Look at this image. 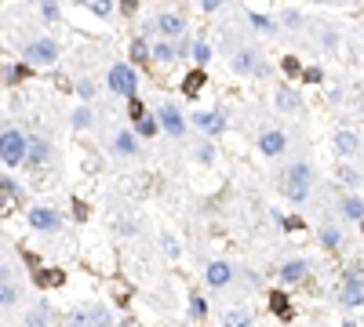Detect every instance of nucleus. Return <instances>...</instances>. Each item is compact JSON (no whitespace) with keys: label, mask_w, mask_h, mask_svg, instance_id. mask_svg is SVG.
<instances>
[{"label":"nucleus","mask_w":364,"mask_h":327,"mask_svg":"<svg viewBox=\"0 0 364 327\" xmlns=\"http://www.w3.org/2000/svg\"><path fill=\"white\" fill-rule=\"evenodd\" d=\"M277 186H280V196L292 207H303L310 200V189H313V168L306 160H295V164H288V168L280 171V182Z\"/></svg>","instance_id":"nucleus-1"},{"label":"nucleus","mask_w":364,"mask_h":327,"mask_svg":"<svg viewBox=\"0 0 364 327\" xmlns=\"http://www.w3.org/2000/svg\"><path fill=\"white\" fill-rule=\"evenodd\" d=\"M22 62L29 65V70H55L58 58H62V47L55 37H33L22 44Z\"/></svg>","instance_id":"nucleus-2"},{"label":"nucleus","mask_w":364,"mask_h":327,"mask_svg":"<svg viewBox=\"0 0 364 327\" xmlns=\"http://www.w3.org/2000/svg\"><path fill=\"white\" fill-rule=\"evenodd\" d=\"M26 160V131L22 127H0V164H4L8 171H19Z\"/></svg>","instance_id":"nucleus-3"},{"label":"nucleus","mask_w":364,"mask_h":327,"mask_svg":"<svg viewBox=\"0 0 364 327\" xmlns=\"http://www.w3.org/2000/svg\"><path fill=\"white\" fill-rule=\"evenodd\" d=\"M106 88L120 95V98H135L139 95V73H135V65L132 62H113L109 65V73H106Z\"/></svg>","instance_id":"nucleus-4"},{"label":"nucleus","mask_w":364,"mask_h":327,"mask_svg":"<svg viewBox=\"0 0 364 327\" xmlns=\"http://www.w3.org/2000/svg\"><path fill=\"white\" fill-rule=\"evenodd\" d=\"M153 117H157V127H161L168 138H175V142H179V138H186L189 120H186V113H182L175 102H161V106H157V113H153Z\"/></svg>","instance_id":"nucleus-5"},{"label":"nucleus","mask_w":364,"mask_h":327,"mask_svg":"<svg viewBox=\"0 0 364 327\" xmlns=\"http://www.w3.org/2000/svg\"><path fill=\"white\" fill-rule=\"evenodd\" d=\"M26 222L33 233H44V237H55L58 229H62V215L52 207V204H33V207H26Z\"/></svg>","instance_id":"nucleus-6"},{"label":"nucleus","mask_w":364,"mask_h":327,"mask_svg":"<svg viewBox=\"0 0 364 327\" xmlns=\"http://www.w3.org/2000/svg\"><path fill=\"white\" fill-rule=\"evenodd\" d=\"M335 302L346 305V309H361V305H364V276H361V269H350V273H346L342 287L335 291Z\"/></svg>","instance_id":"nucleus-7"},{"label":"nucleus","mask_w":364,"mask_h":327,"mask_svg":"<svg viewBox=\"0 0 364 327\" xmlns=\"http://www.w3.org/2000/svg\"><path fill=\"white\" fill-rule=\"evenodd\" d=\"M230 65H233V70L241 73V77H266V73H270L255 47H237L233 58H230Z\"/></svg>","instance_id":"nucleus-8"},{"label":"nucleus","mask_w":364,"mask_h":327,"mask_svg":"<svg viewBox=\"0 0 364 327\" xmlns=\"http://www.w3.org/2000/svg\"><path fill=\"white\" fill-rule=\"evenodd\" d=\"M47 160H52V142L40 138V135H26V160H22V168L26 171H44Z\"/></svg>","instance_id":"nucleus-9"},{"label":"nucleus","mask_w":364,"mask_h":327,"mask_svg":"<svg viewBox=\"0 0 364 327\" xmlns=\"http://www.w3.org/2000/svg\"><path fill=\"white\" fill-rule=\"evenodd\" d=\"M186 19L179 11H157V19L146 26V29H157L161 33V40H179V37H186Z\"/></svg>","instance_id":"nucleus-10"},{"label":"nucleus","mask_w":364,"mask_h":327,"mask_svg":"<svg viewBox=\"0 0 364 327\" xmlns=\"http://www.w3.org/2000/svg\"><path fill=\"white\" fill-rule=\"evenodd\" d=\"M189 124H197L200 131H208L212 138H219L226 131V113L223 109H197V113H189Z\"/></svg>","instance_id":"nucleus-11"},{"label":"nucleus","mask_w":364,"mask_h":327,"mask_svg":"<svg viewBox=\"0 0 364 327\" xmlns=\"http://www.w3.org/2000/svg\"><path fill=\"white\" fill-rule=\"evenodd\" d=\"M259 153L270 157V160L284 157V153H288V135H284L280 127H266L262 135H259Z\"/></svg>","instance_id":"nucleus-12"},{"label":"nucleus","mask_w":364,"mask_h":327,"mask_svg":"<svg viewBox=\"0 0 364 327\" xmlns=\"http://www.w3.org/2000/svg\"><path fill=\"white\" fill-rule=\"evenodd\" d=\"M204 284H208V287H215V291L230 287V284H233V266H230L226 258H215V262H208V269H204Z\"/></svg>","instance_id":"nucleus-13"},{"label":"nucleus","mask_w":364,"mask_h":327,"mask_svg":"<svg viewBox=\"0 0 364 327\" xmlns=\"http://www.w3.org/2000/svg\"><path fill=\"white\" fill-rule=\"evenodd\" d=\"M306 273H310V258H288V262L277 269V280H280L284 287H292V284H303Z\"/></svg>","instance_id":"nucleus-14"},{"label":"nucleus","mask_w":364,"mask_h":327,"mask_svg":"<svg viewBox=\"0 0 364 327\" xmlns=\"http://www.w3.org/2000/svg\"><path fill=\"white\" fill-rule=\"evenodd\" d=\"M274 106H277V113H303V95H299L295 88H288V84H277L274 88Z\"/></svg>","instance_id":"nucleus-15"},{"label":"nucleus","mask_w":364,"mask_h":327,"mask_svg":"<svg viewBox=\"0 0 364 327\" xmlns=\"http://www.w3.org/2000/svg\"><path fill=\"white\" fill-rule=\"evenodd\" d=\"M109 150H113L117 157H139L142 145H139L132 127H120V131H113V138H109Z\"/></svg>","instance_id":"nucleus-16"},{"label":"nucleus","mask_w":364,"mask_h":327,"mask_svg":"<svg viewBox=\"0 0 364 327\" xmlns=\"http://www.w3.org/2000/svg\"><path fill=\"white\" fill-rule=\"evenodd\" d=\"M55 320V309L47 298H37L33 305H29V317H26V327H52Z\"/></svg>","instance_id":"nucleus-17"},{"label":"nucleus","mask_w":364,"mask_h":327,"mask_svg":"<svg viewBox=\"0 0 364 327\" xmlns=\"http://www.w3.org/2000/svg\"><path fill=\"white\" fill-rule=\"evenodd\" d=\"M331 150H335V157H357L361 153V138L354 135V131H335Z\"/></svg>","instance_id":"nucleus-18"},{"label":"nucleus","mask_w":364,"mask_h":327,"mask_svg":"<svg viewBox=\"0 0 364 327\" xmlns=\"http://www.w3.org/2000/svg\"><path fill=\"white\" fill-rule=\"evenodd\" d=\"M270 309L277 313V320H280V324H292V320H295L292 302H288V291H284V287H274V291H270Z\"/></svg>","instance_id":"nucleus-19"},{"label":"nucleus","mask_w":364,"mask_h":327,"mask_svg":"<svg viewBox=\"0 0 364 327\" xmlns=\"http://www.w3.org/2000/svg\"><path fill=\"white\" fill-rule=\"evenodd\" d=\"M339 215L350 218V222H361L364 218V196L361 193H346L339 200Z\"/></svg>","instance_id":"nucleus-20"},{"label":"nucleus","mask_w":364,"mask_h":327,"mask_svg":"<svg viewBox=\"0 0 364 327\" xmlns=\"http://www.w3.org/2000/svg\"><path fill=\"white\" fill-rule=\"evenodd\" d=\"M22 200H26L22 186L11 175H0V204H22Z\"/></svg>","instance_id":"nucleus-21"},{"label":"nucleus","mask_w":364,"mask_h":327,"mask_svg":"<svg viewBox=\"0 0 364 327\" xmlns=\"http://www.w3.org/2000/svg\"><path fill=\"white\" fill-rule=\"evenodd\" d=\"M22 302V284L19 280H0V309H15Z\"/></svg>","instance_id":"nucleus-22"},{"label":"nucleus","mask_w":364,"mask_h":327,"mask_svg":"<svg viewBox=\"0 0 364 327\" xmlns=\"http://www.w3.org/2000/svg\"><path fill=\"white\" fill-rule=\"evenodd\" d=\"M317 237H321V248H324V251H339V248H342V240H346L339 225H321V229H317Z\"/></svg>","instance_id":"nucleus-23"},{"label":"nucleus","mask_w":364,"mask_h":327,"mask_svg":"<svg viewBox=\"0 0 364 327\" xmlns=\"http://www.w3.org/2000/svg\"><path fill=\"white\" fill-rule=\"evenodd\" d=\"M70 124H73V131H88V127H95V109L91 106H73V113H70Z\"/></svg>","instance_id":"nucleus-24"},{"label":"nucleus","mask_w":364,"mask_h":327,"mask_svg":"<svg viewBox=\"0 0 364 327\" xmlns=\"http://www.w3.org/2000/svg\"><path fill=\"white\" fill-rule=\"evenodd\" d=\"M150 58L161 62V65H171V62H175V44H171V40H157V44H150Z\"/></svg>","instance_id":"nucleus-25"},{"label":"nucleus","mask_w":364,"mask_h":327,"mask_svg":"<svg viewBox=\"0 0 364 327\" xmlns=\"http://www.w3.org/2000/svg\"><path fill=\"white\" fill-rule=\"evenodd\" d=\"M204 84H208V73H204V70H189L186 80H182V95H186V98H197V91H200Z\"/></svg>","instance_id":"nucleus-26"},{"label":"nucleus","mask_w":364,"mask_h":327,"mask_svg":"<svg viewBox=\"0 0 364 327\" xmlns=\"http://www.w3.org/2000/svg\"><path fill=\"white\" fill-rule=\"evenodd\" d=\"M26 77H29V65H26V62H15V65L8 62L4 70H0V80H4L8 88H15V84H19V80H26Z\"/></svg>","instance_id":"nucleus-27"},{"label":"nucleus","mask_w":364,"mask_h":327,"mask_svg":"<svg viewBox=\"0 0 364 327\" xmlns=\"http://www.w3.org/2000/svg\"><path fill=\"white\" fill-rule=\"evenodd\" d=\"M132 131H135V138L142 142V138H157L161 135V127H157V117L153 113H146V117H142L139 124H132Z\"/></svg>","instance_id":"nucleus-28"},{"label":"nucleus","mask_w":364,"mask_h":327,"mask_svg":"<svg viewBox=\"0 0 364 327\" xmlns=\"http://www.w3.org/2000/svg\"><path fill=\"white\" fill-rule=\"evenodd\" d=\"M33 280L40 287H62V284H66V273H62V269H33Z\"/></svg>","instance_id":"nucleus-29"},{"label":"nucleus","mask_w":364,"mask_h":327,"mask_svg":"<svg viewBox=\"0 0 364 327\" xmlns=\"http://www.w3.org/2000/svg\"><path fill=\"white\" fill-rule=\"evenodd\" d=\"M189 55H193L197 70H204V65L212 62V44L208 40H193V44H189Z\"/></svg>","instance_id":"nucleus-30"},{"label":"nucleus","mask_w":364,"mask_h":327,"mask_svg":"<svg viewBox=\"0 0 364 327\" xmlns=\"http://www.w3.org/2000/svg\"><path fill=\"white\" fill-rule=\"evenodd\" d=\"M251 309H230V313L223 317V327H251Z\"/></svg>","instance_id":"nucleus-31"},{"label":"nucleus","mask_w":364,"mask_h":327,"mask_svg":"<svg viewBox=\"0 0 364 327\" xmlns=\"http://www.w3.org/2000/svg\"><path fill=\"white\" fill-rule=\"evenodd\" d=\"M88 327H113L106 305H88Z\"/></svg>","instance_id":"nucleus-32"},{"label":"nucleus","mask_w":364,"mask_h":327,"mask_svg":"<svg viewBox=\"0 0 364 327\" xmlns=\"http://www.w3.org/2000/svg\"><path fill=\"white\" fill-rule=\"evenodd\" d=\"M248 22L255 33H277V22L270 19V15H259V11H248Z\"/></svg>","instance_id":"nucleus-33"},{"label":"nucleus","mask_w":364,"mask_h":327,"mask_svg":"<svg viewBox=\"0 0 364 327\" xmlns=\"http://www.w3.org/2000/svg\"><path fill=\"white\" fill-rule=\"evenodd\" d=\"M37 11H40V19H44L47 26H55V22L62 19V11H58V4H55V0H40V4H37Z\"/></svg>","instance_id":"nucleus-34"},{"label":"nucleus","mask_w":364,"mask_h":327,"mask_svg":"<svg viewBox=\"0 0 364 327\" xmlns=\"http://www.w3.org/2000/svg\"><path fill=\"white\" fill-rule=\"evenodd\" d=\"M128 55H132V65L150 62V44L142 40V37H135V40H132V47H128Z\"/></svg>","instance_id":"nucleus-35"},{"label":"nucleus","mask_w":364,"mask_h":327,"mask_svg":"<svg viewBox=\"0 0 364 327\" xmlns=\"http://www.w3.org/2000/svg\"><path fill=\"white\" fill-rule=\"evenodd\" d=\"M73 88H77V95H81V98H84V106L91 102V98H95V95H99V88H95V80H88V77H81V80H77V84H73Z\"/></svg>","instance_id":"nucleus-36"},{"label":"nucleus","mask_w":364,"mask_h":327,"mask_svg":"<svg viewBox=\"0 0 364 327\" xmlns=\"http://www.w3.org/2000/svg\"><path fill=\"white\" fill-rule=\"evenodd\" d=\"M88 8L99 15V19H109V15H113V8H117V0H88Z\"/></svg>","instance_id":"nucleus-37"},{"label":"nucleus","mask_w":364,"mask_h":327,"mask_svg":"<svg viewBox=\"0 0 364 327\" xmlns=\"http://www.w3.org/2000/svg\"><path fill=\"white\" fill-rule=\"evenodd\" d=\"M189 317H193V320H204V317H208V305H204V298H200L197 291L189 294Z\"/></svg>","instance_id":"nucleus-38"},{"label":"nucleus","mask_w":364,"mask_h":327,"mask_svg":"<svg viewBox=\"0 0 364 327\" xmlns=\"http://www.w3.org/2000/svg\"><path fill=\"white\" fill-rule=\"evenodd\" d=\"M66 324H70V327H88V305L70 309V313H66Z\"/></svg>","instance_id":"nucleus-39"},{"label":"nucleus","mask_w":364,"mask_h":327,"mask_svg":"<svg viewBox=\"0 0 364 327\" xmlns=\"http://www.w3.org/2000/svg\"><path fill=\"white\" fill-rule=\"evenodd\" d=\"M128 117H132V124H139L142 117H146V106H142V98H139V95L128 98Z\"/></svg>","instance_id":"nucleus-40"},{"label":"nucleus","mask_w":364,"mask_h":327,"mask_svg":"<svg viewBox=\"0 0 364 327\" xmlns=\"http://www.w3.org/2000/svg\"><path fill=\"white\" fill-rule=\"evenodd\" d=\"M280 225H284V233H303V229H306V222L299 218V215H284Z\"/></svg>","instance_id":"nucleus-41"},{"label":"nucleus","mask_w":364,"mask_h":327,"mask_svg":"<svg viewBox=\"0 0 364 327\" xmlns=\"http://www.w3.org/2000/svg\"><path fill=\"white\" fill-rule=\"evenodd\" d=\"M299 77H303V84H321V80H324V73L317 70V65H303V73H299Z\"/></svg>","instance_id":"nucleus-42"},{"label":"nucleus","mask_w":364,"mask_h":327,"mask_svg":"<svg viewBox=\"0 0 364 327\" xmlns=\"http://www.w3.org/2000/svg\"><path fill=\"white\" fill-rule=\"evenodd\" d=\"M280 70L288 73V77H299V73H303V62H299V58H292V55H288V58L280 62Z\"/></svg>","instance_id":"nucleus-43"},{"label":"nucleus","mask_w":364,"mask_h":327,"mask_svg":"<svg viewBox=\"0 0 364 327\" xmlns=\"http://www.w3.org/2000/svg\"><path fill=\"white\" fill-rule=\"evenodd\" d=\"M280 22L288 26V29H299V26H303V15H299V11H284V15H280Z\"/></svg>","instance_id":"nucleus-44"},{"label":"nucleus","mask_w":364,"mask_h":327,"mask_svg":"<svg viewBox=\"0 0 364 327\" xmlns=\"http://www.w3.org/2000/svg\"><path fill=\"white\" fill-rule=\"evenodd\" d=\"M339 178H342L346 186H361V175H357L354 168H339Z\"/></svg>","instance_id":"nucleus-45"},{"label":"nucleus","mask_w":364,"mask_h":327,"mask_svg":"<svg viewBox=\"0 0 364 327\" xmlns=\"http://www.w3.org/2000/svg\"><path fill=\"white\" fill-rule=\"evenodd\" d=\"M161 248L168 251V258H179V244L171 240V237H161Z\"/></svg>","instance_id":"nucleus-46"},{"label":"nucleus","mask_w":364,"mask_h":327,"mask_svg":"<svg viewBox=\"0 0 364 327\" xmlns=\"http://www.w3.org/2000/svg\"><path fill=\"white\" fill-rule=\"evenodd\" d=\"M219 8H226V0H200V11H219Z\"/></svg>","instance_id":"nucleus-47"},{"label":"nucleus","mask_w":364,"mask_h":327,"mask_svg":"<svg viewBox=\"0 0 364 327\" xmlns=\"http://www.w3.org/2000/svg\"><path fill=\"white\" fill-rule=\"evenodd\" d=\"M175 58H189V40L186 37H179V44H175Z\"/></svg>","instance_id":"nucleus-48"},{"label":"nucleus","mask_w":364,"mask_h":327,"mask_svg":"<svg viewBox=\"0 0 364 327\" xmlns=\"http://www.w3.org/2000/svg\"><path fill=\"white\" fill-rule=\"evenodd\" d=\"M197 160H204V164H208V160H212V142H204V145H197Z\"/></svg>","instance_id":"nucleus-49"},{"label":"nucleus","mask_w":364,"mask_h":327,"mask_svg":"<svg viewBox=\"0 0 364 327\" xmlns=\"http://www.w3.org/2000/svg\"><path fill=\"white\" fill-rule=\"evenodd\" d=\"M324 47L331 51V47H339V33H324Z\"/></svg>","instance_id":"nucleus-50"},{"label":"nucleus","mask_w":364,"mask_h":327,"mask_svg":"<svg viewBox=\"0 0 364 327\" xmlns=\"http://www.w3.org/2000/svg\"><path fill=\"white\" fill-rule=\"evenodd\" d=\"M135 8H139V0H120V11H124V15H132Z\"/></svg>","instance_id":"nucleus-51"},{"label":"nucleus","mask_w":364,"mask_h":327,"mask_svg":"<svg viewBox=\"0 0 364 327\" xmlns=\"http://www.w3.org/2000/svg\"><path fill=\"white\" fill-rule=\"evenodd\" d=\"M73 215H77V218L84 222V218H88V207H84V204H73Z\"/></svg>","instance_id":"nucleus-52"},{"label":"nucleus","mask_w":364,"mask_h":327,"mask_svg":"<svg viewBox=\"0 0 364 327\" xmlns=\"http://www.w3.org/2000/svg\"><path fill=\"white\" fill-rule=\"evenodd\" d=\"M120 327H135V320H132V317H124V320H120Z\"/></svg>","instance_id":"nucleus-53"},{"label":"nucleus","mask_w":364,"mask_h":327,"mask_svg":"<svg viewBox=\"0 0 364 327\" xmlns=\"http://www.w3.org/2000/svg\"><path fill=\"white\" fill-rule=\"evenodd\" d=\"M313 4H331V0H313Z\"/></svg>","instance_id":"nucleus-54"},{"label":"nucleus","mask_w":364,"mask_h":327,"mask_svg":"<svg viewBox=\"0 0 364 327\" xmlns=\"http://www.w3.org/2000/svg\"><path fill=\"white\" fill-rule=\"evenodd\" d=\"M361 233H364V218H361Z\"/></svg>","instance_id":"nucleus-55"},{"label":"nucleus","mask_w":364,"mask_h":327,"mask_svg":"<svg viewBox=\"0 0 364 327\" xmlns=\"http://www.w3.org/2000/svg\"><path fill=\"white\" fill-rule=\"evenodd\" d=\"M346 327H357V324H346Z\"/></svg>","instance_id":"nucleus-56"},{"label":"nucleus","mask_w":364,"mask_h":327,"mask_svg":"<svg viewBox=\"0 0 364 327\" xmlns=\"http://www.w3.org/2000/svg\"><path fill=\"white\" fill-rule=\"evenodd\" d=\"M361 113H364V102H361Z\"/></svg>","instance_id":"nucleus-57"}]
</instances>
